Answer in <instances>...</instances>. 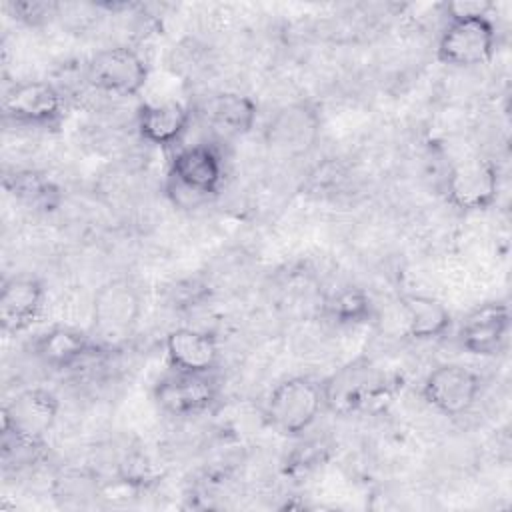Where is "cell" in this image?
Segmentation results:
<instances>
[{
    "instance_id": "23",
    "label": "cell",
    "mask_w": 512,
    "mask_h": 512,
    "mask_svg": "<svg viewBox=\"0 0 512 512\" xmlns=\"http://www.w3.org/2000/svg\"><path fill=\"white\" fill-rule=\"evenodd\" d=\"M54 494L56 498H64V504H70L72 500L82 504L86 498L98 496V482L90 472L70 468L56 478Z\"/></svg>"
},
{
    "instance_id": "20",
    "label": "cell",
    "mask_w": 512,
    "mask_h": 512,
    "mask_svg": "<svg viewBox=\"0 0 512 512\" xmlns=\"http://www.w3.org/2000/svg\"><path fill=\"white\" fill-rule=\"evenodd\" d=\"M6 190L32 210L52 212L62 202L60 188L38 170H14L4 178Z\"/></svg>"
},
{
    "instance_id": "2",
    "label": "cell",
    "mask_w": 512,
    "mask_h": 512,
    "mask_svg": "<svg viewBox=\"0 0 512 512\" xmlns=\"http://www.w3.org/2000/svg\"><path fill=\"white\" fill-rule=\"evenodd\" d=\"M324 408L320 382L306 376H292L272 388L266 398V424L280 436L304 434Z\"/></svg>"
},
{
    "instance_id": "19",
    "label": "cell",
    "mask_w": 512,
    "mask_h": 512,
    "mask_svg": "<svg viewBox=\"0 0 512 512\" xmlns=\"http://www.w3.org/2000/svg\"><path fill=\"white\" fill-rule=\"evenodd\" d=\"M400 308L406 318V334L412 340L442 338L452 326L450 310L434 296L428 294H402Z\"/></svg>"
},
{
    "instance_id": "21",
    "label": "cell",
    "mask_w": 512,
    "mask_h": 512,
    "mask_svg": "<svg viewBox=\"0 0 512 512\" xmlns=\"http://www.w3.org/2000/svg\"><path fill=\"white\" fill-rule=\"evenodd\" d=\"M322 314L340 326L366 324L374 318V304L362 288L344 286L324 300Z\"/></svg>"
},
{
    "instance_id": "12",
    "label": "cell",
    "mask_w": 512,
    "mask_h": 512,
    "mask_svg": "<svg viewBox=\"0 0 512 512\" xmlns=\"http://www.w3.org/2000/svg\"><path fill=\"white\" fill-rule=\"evenodd\" d=\"M60 402L54 392L46 388H28L10 398L2 410V430L46 440V434L54 428Z\"/></svg>"
},
{
    "instance_id": "14",
    "label": "cell",
    "mask_w": 512,
    "mask_h": 512,
    "mask_svg": "<svg viewBox=\"0 0 512 512\" xmlns=\"http://www.w3.org/2000/svg\"><path fill=\"white\" fill-rule=\"evenodd\" d=\"M46 298L44 282L34 274L6 278L0 290V328L6 334L28 330L40 316Z\"/></svg>"
},
{
    "instance_id": "18",
    "label": "cell",
    "mask_w": 512,
    "mask_h": 512,
    "mask_svg": "<svg viewBox=\"0 0 512 512\" xmlns=\"http://www.w3.org/2000/svg\"><path fill=\"white\" fill-rule=\"evenodd\" d=\"M206 122L226 136H246L258 118L256 102L240 92L214 94L204 106Z\"/></svg>"
},
{
    "instance_id": "25",
    "label": "cell",
    "mask_w": 512,
    "mask_h": 512,
    "mask_svg": "<svg viewBox=\"0 0 512 512\" xmlns=\"http://www.w3.org/2000/svg\"><path fill=\"white\" fill-rule=\"evenodd\" d=\"M494 8L492 2L486 0H458L446 4V14L450 16H490V10Z\"/></svg>"
},
{
    "instance_id": "5",
    "label": "cell",
    "mask_w": 512,
    "mask_h": 512,
    "mask_svg": "<svg viewBox=\"0 0 512 512\" xmlns=\"http://www.w3.org/2000/svg\"><path fill=\"white\" fill-rule=\"evenodd\" d=\"M498 46L496 26L490 16H450L436 48L442 64L472 68L486 64Z\"/></svg>"
},
{
    "instance_id": "11",
    "label": "cell",
    "mask_w": 512,
    "mask_h": 512,
    "mask_svg": "<svg viewBox=\"0 0 512 512\" xmlns=\"http://www.w3.org/2000/svg\"><path fill=\"white\" fill-rule=\"evenodd\" d=\"M154 402L170 416H196L206 412L218 398L212 374L172 370L154 384Z\"/></svg>"
},
{
    "instance_id": "7",
    "label": "cell",
    "mask_w": 512,
    "mask_h": 512,
    "mask_svg": "<svg viewBox=\"0 0 512 512\" xmlns=\"http://www.w3.org/2000/svg\"><path fill=\"white\" fill-rule=\"evenodd\" d=\"M446 200L460 212H482L494 206L500 192L498 166L484 156L456 162L444 182Z\"/></svg>"
},
{
    "instance_id": "16",
    "label": "cell",
    "mask_w": 512,
    "mask_h": 512,
    "mask_svg": "<svg viewBox=\"0 0 512 512\" xmlns=\"http://www.w3.org/2000/svg\"><path fill=\"white\" fill-rule=\"evenodd\" d=\"M166 358L172 370L190 374H212L220 362V346L206 330L188 326L174 328L164 338Z\"/></svg>"
},
{
    "instance_id": "13",
    "label": "cell",
    "mask_w": 512,
    "mask_h": 512,
    "mask_svg": "<svg viewBox=\"0 0 512 512\" xmlns=\"http://www.w3.org/2000/svg\"><path fill=\"white\" fill-rule=\"evenodd\" d=\"M510 330V310L504 302H484L476 306L460 326L458 342L474 356H496L506 344Z\"/></svg>"
},
{
    "instance_id": "15",
    "label": "cell",
    "mask_w": 512,
    "mask_h": 512,
    "mask_svg": "<svg viewBox=\"0 0 512 512\" xmlns=\"http://www.w3.org/2000/svg\"><path fill=\"white\" fill-rule=\"evenodd\" d=\"M32 354L54 370L72 368L94 358L106 348L92 336L70 326H52L32 340Z\"/></svg>"
},
{
    "instance_id": "9",
    "label": "cell",
    "mask_w": 512,
    "mask_h": 512,
    "mask_svg": "<svg viewBox=\"0 0 512 512\" xmlns=\"http://www.w3.org/2000/svg\"><path fill=\"white\" fill-rule=\"evenodd\" d=\"M422 398L444 416L466 414L482 392V376L462 364H440L422 382Z\"/></svg>"
},
{
    "instance_id": "8",
    "label": "cell",
    "mask_w": 512,
    "mask_h": 512,
    "mask_svg": "<svg viewBox=\"0 0 512 512\" xmlns=\"http://www.w3.org/2000/svg\"><path fill=\"white\" fill-rule=\"evenodd\" d=\"M2 110L18 126L56 130L64 120V98L50 82L22 80L4 92Z\"/></svg>"
},
{
    "instance_id": "10",
    "label": "cell",
    "mask_w": 512,
    "mask_h": 512,
    "mask_svg": "<svg viewBox=\"0 0 512 512\" xmlns=\"http://www.w3.org/2000/svg\"><path fill=\"white\" fill-rule=\"evenodd\" d=\"M168 176L172 190H184L186 196H194L196 200L208 198L222 184V156L210 144L184 146L174 152Z\"/></svg>"
},
{
    "instance_id": "17",
    "label": "cell",
    "mask_w": 512,
    "mask_h": 512,
    "mask_svg": "<svg viewBox=\"0 0 512 512\" xmlns=\"http://www.w3.org/2000/svg\"><path fill=\"white\" fill-rule=\"evenodd\" d=\"M136 126L142 140L160 148L176 146L190 126V108L178 100L144 102L138 108Z\"/></svg>"
},
{
    "instance_id": "4",
    "label": "cell",
    "mask_w": 512,
    "mask_h": 512,
    "mask_svg": "<svg viewBox=\"0 0 512 512\" xmlns=\"http://www.w3.org/2000/svg\"><path fill=\"white\" fill-rule=\"evenodd\" d=\"M322 134V114L312 100L280 106L264 126V144L278 156L300 158L314 150Z\"/></svg>"
},
{
    "instance_id": "1",
    "label": "cell",
    "mask_w": 512,
    "mask_h": 512,
    "mask_svg": "<svg viewBox=\"0 0 512 512\" xmlns=\"http://www.w3.org/2000/svg\"><path fill=\"white\" fill-rule=\"evenodd\" d=\"M142 316V292L126 276L110 278L92 296L90 334L106 348H120L136 330Z\"/></svg>"
},
{
    "instance_id": "6",
    "label": "cell",
    "mask_w": 512,
    "mask_h": 512,
    "mask_svg": "<svg viewBox=\"0 0 512 512\" xmlns=\"http://www.w3.org/2000/svg\"><path fill=\"white\" fill-rule=\"evenodd\" d=\"M86 80L100 92L134 98L148 82V66L130 46H106L88 58Z\"/></svg>"
},
{
    "instance_id": "22",
    "label": "cell",
    "mask_w": 512,
    "mask_h": 512,
    "mask_svg": "<svg viewBox=\"0 0 512 512\" xmlns=\"http://www.w3.org/2000/svg\"><path fill=\"white\" fill-rule=\"evenodd\" d=\"M46 452V440L26 438L8 430H2V464L6 468H26L36 464Z\"/></svg>"
},
{
    "instance_id": "3",
    "label": "cell",
    "mask_w": 512,
    "mask_h": 512,
    "mask_svg": "<svg viewBox=\"0 0 512 512\" xmlns=\"http://www.w3.org/2000/svg\"><path fill=\"white\" fill-rule=\"evenodd\" d=\"M320 386L324 408L336 416H350L366 410L388 390L384 374L366 358L340 366L320 382Z\"/></svg>"
},
{
    "instance_id": "24",
    "label": "cell",
    "mask_w": 512,
    "mask_h": 512,
    "mask_svg": "<svg viewBox=\"0 0 512 512\" xmlns=\"http://www.w3.org/2000/svg\"><path fill=\"white\" fill-rule=\"evenodd\" d=\"M8 8H10V14L16 20H20L28 26H40V24L58 16L60 4L40 2V0H26V2H10Z\"/></svg>"
}]
</instances>
